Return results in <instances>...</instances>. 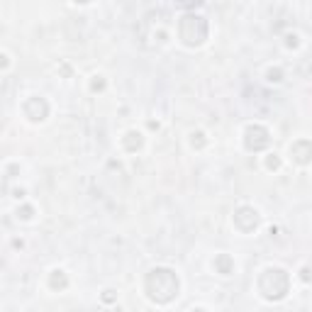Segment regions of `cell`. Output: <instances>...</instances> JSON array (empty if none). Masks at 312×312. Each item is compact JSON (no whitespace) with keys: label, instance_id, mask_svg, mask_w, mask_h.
Returning a JSON list of instances; mask_svg holds the SVG:
<instances>
[{"label":"cell","instance_id":"1","mask_svg":"<svg viewBox=\"0 0 312 312\" xmlns=\"http://www.w3.org/2000/svg\"><path fill=\"white\" fill-rule=\"evenodd\" d=\"M268 144V132L263 129V127L254 125L247 129V146L254 149V151H258V149H263Z\"/></svg>","mask_w":312,"mask_h":312},{"label":"cell","instance_id":"2","mask_svg":"<svg viewBox=\"0 0 312 312\" xmlns=\"http://www.w3.org/2000/svg\"><path fill=\"white\" fill-rule=\"evenodd\" d=\"M295 146H298V149H305V146H308V142H298ZM298 161H300V164H308V151H300Z\"/></svg>","mask_w":312,"mask_h":312}]
</instances>
